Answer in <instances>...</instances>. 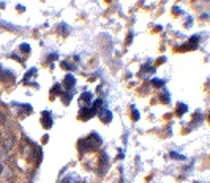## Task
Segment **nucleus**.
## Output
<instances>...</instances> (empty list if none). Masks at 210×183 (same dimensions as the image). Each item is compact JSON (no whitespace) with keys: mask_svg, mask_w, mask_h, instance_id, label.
<instances>
[{"mask_svg":"<svg viewBox=\"0 0 210 183\" xmlns=\"http://www.w3.org/2000/svg\"><path fill=\"white\" fill-rule=\"evenodd\" d=\"M96 115L100 117V120H101L103 123H109V122L112 120V114H111V110H109L108 107H101L98 112H96Z\"/></svg>","mask_w":210,"mask_h":183,"instance_id":"obj_1","label":"nucleus"},{"mask_svg":"<svg viewBox=\"0 0 210 183\" xmlns=\"http://www.w3.org/2000/svg\"><path fill=\"white\" fill-rule=\"evenodd\" d=\"M93 115H96V110L93 107H82L79 110V118L81 120H88V118H92Z\"/></svg>","mask_w":210,"mask_h":183,"instance_id":"obj_2","label":"nucleus"},{"mask_svg":"<svg viewBox=\"0 0 210 183\" xmlns=\"http://www.w3.org/2000/svg\"><path fill=\"white\" fill-rule=\"evenodd\" d=\"M63 85H65V92H73L76 87V79L73 74H67L65 81H63Z\"/></svg>","mask_w":210,"mask_h":183,"instance_id":"obj_3","label":"nucleus"},{"mask_svg":"<svg viewBox=\"0 0 210 183\" xmlns=\"http://www.w3.org/2000/svg\"><path fill=\"white\" fill-rule=\"evenodd\" d=\"M41 123H43L44 128H51V126H52V117H51V112H49V110H44V112H43Z\"/></svg>","mask_w":210,"mask_h":183,"instance_id":"obj_4","label":"nucleus"},{"mask_svg":"<svg viewBox=\"0 0 210 183\" xmlns=\"http://www.w3.org/2000/svg\"><path fill=\"white\" fill-rule=\"evenodd\" d=\"M187 110H188L187 104L179 103V104H177V109H175V114H177V115H183V114H187Z\"/></svg>","mask_w":210,"mask_h":183,"instance_id":"obj_5","label":"nucleus"},{"mask_svg":"<svg viewBox=\"0 0 210 183\" xmlns=\"http://www.w3.org/2000/svg\"><path fill=\"white\" fill-rule=\"evenodd\" d=\"M152 85H153V87H157V89H163L164 81H163V79H158V77H155V79H152Z\"/></svg>","mask_w":210,"mask_h":183,"instance_id":"obj_6","label":"nucleus"},{"mask_svg":"<svg viewBox=\"0 0 210 183\" xmlns=\"http://www.w3.org/2000/svg\"><path fill=\"white\" fill-rule=\"evenodd\" d=\"M32 76H33V77L36 76V68H30V69L27 71V74H26V77H24V82L27 84V81H29V79H30Z\"/></svg>","mask_w":210,"mask_h":183,"instance_id":"obj_7","label":"nucleus"},{"mask_svg":"<svg viewBox=\"0 0 210 183\" xmlns=\"http://www.w3.org/2000/svg\"><path fill=\"white\" fill-rule=\"evenodd\" d=\"M60 66H62L63 69H68V71H73V69L76 68L74 65H73V63H68V62H62V63H60Z\"/></svg>","mask_w":210,"mask_h":183,"instance_id":"obj_8","label":"nucleus"},{"mask_svg":"<svg viewBox=\"0 0 210 183\" xmlns=\"http://www.w3.org/2000/svg\"><path fill=\"white\" fill-rule=\"evenodd\" d=\"M160 100L163 103H169V93H167V90H163V95L160 97Z\"/></svg>","mask_w":210,"mask_h":183,"instance_id":"obj_9","label":"nucleus"},{"mask_svg":"<svg viewBox=\"0 0 210 183\" xmlns=\"http://www.w3.org/2000/svg\"><path fill=\"white\" fill-rule=\"evenodd\" d=\"M19 51H22V52H29V51H30V46H29V44H21V46H19Z\"/></svg>","mask_w":210,"mask_h":183,"instance_id":"obj_10","label":"nucleus"},{"mask_svg":"<svg viewBox=\"0 0 210 183\" xmlns=\"http://www.w3.org/2000/svg\"><path fill=\"white\" fill-rule=\"evenodd\" d=\"M171 156H172V158H175V160H185V156L177 155V153H174V152H171Z\"/></svg>","mask_w":210,"mask_h":183,"instance_id":"obj_11","label":"nucleus"},{"mask_svg":"<svg viewBox=\"0 0 210 183\" xmlns=\"http://www.w3.org/2000/svg\"><path fill=\"white\" fill-rule=\"evenodd\" d=\"M133 120H138V118H139V114H138V110H136V109H133Z\"/></svg>","mask_w":210,"mask_h":183,"instance_id":"obj_12","label":"nucleus"},{"mask_svg":"<svg viewBox=\"0 0 210 183\" xmlns=\"http://www.w3.org/2000/svg\"><path fill=\"white\" fill-rule=\"evenodd\" d=\"M2 168H3V166H2V164H0V172H2Z\"/></svg>","mask_w":210,"mask_h":183,"instance_id":"obj_13","label":"nucleus"}]
</instances>
